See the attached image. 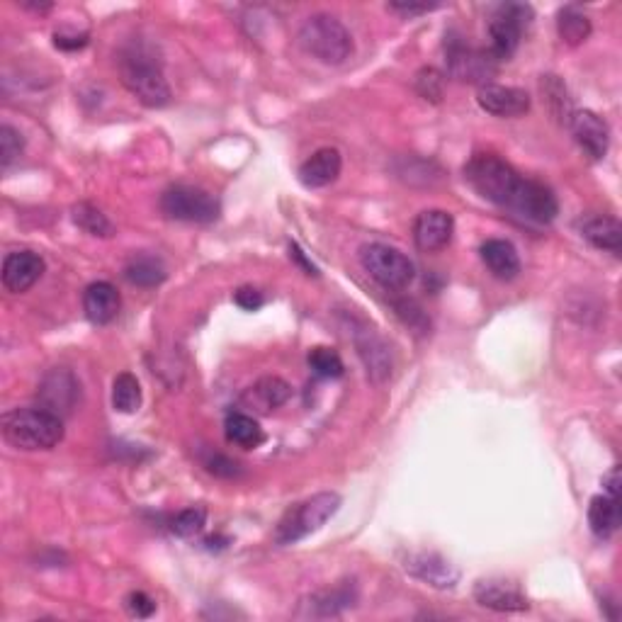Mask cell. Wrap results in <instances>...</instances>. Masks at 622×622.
<instances>
[{"mask_svg":"<svg viewBox=\"0 0 622 622\" xmlns=\"http://www.w3.org/2000/svg\"><path fill=\"white\" fill-rule=\"evenodd\" d=\"M482 253L484 265L489 268V273L494 277H499L503 282L516 280L520 273V258L516 246L506 239H489L482 243L479 248Z\"/></svg>","mask_w":622,"mask_h":622,"instance_id":"obj_22","label":"cell"},{"mask_svg":"<svg viewBox=\"0 0 622 622\" xmlns=\"http://www.w3.org/2000/svg\"><path fill=\"white\" fill-rule=\"evenodd\" d=\"M54 44L64 52H76V49H83L88 44V35H56Z\"/></svg>","mask_w":622,"mask_h":622,"instance_id":"obj_41","label":"cell"},{"mask_svg":"<svg viewBox=\"0 0 622 622\" xmlns=\"http://www.w3.org/2000/svg\"><path fill=\"white\" fill-rule=\"evenodd\" d=\"M445 66H448L452 78L462 83H479V88L491 83L496 69H499V64L491 59L489 52L467 47L460 39L445 42Z\"/></svg>","mask_w":622,"mask_h":622,"instance_id":"obj_9","label":"cell"},{"mask_svg":"<svg viewBox=\"0 0 622 622\" xmlns=\"http://www.w3.org/2000/svg\"><path fill=\"white\" fill-rule=\"evenodd\" d=\"M571 132H574L576 144L584 149V154L593 161H601L608 154L610 146V129L596 112L576 110L569 120Z\"/></svg>","mask_w":622,"mask_h":622,"instance_id":"obj_13","label":"cell"},{"mask_svg":"<svg viewBox=\"0 0 622 622\" xmlns=\"http://www.w3.org/2000/svg\"><path fill=\"white\" fill-rule=\"evenodd\" d=\"M579 231L593 248H598V251L615 253V256L622 251V226L615 217L588 214V217L579 219Z\"/></svg>","mask_w":622,"mask_h":622,"instance_id":"obj_21","label":"cell"},{"mask_svg":"<svg viewBox=\"0 0 622 622\" xmlns=\"http://www.w3.org/2000/svg\"><path fill=\"white\" fill-rule=\"evenodd\" d=\"M360 265L387 292L406 290L416 277V268L409 256L387 243H365L360 248Z\"/></svg>","mask_w":622,"mask_h":622,"instance_id":"obj_5","label":"cell"},{"mask_svg":"<svg viewBox=\"0 0 622 622\" xmlns=\"http://www.w3.org/2000/svg\"><path fill=\"white\" fill-rule=\"evenodd\" d=\"M416 90L423 100L440 103V100H443V90H445L443 73L431 69V66H428V69H421L416 73Z\"/></svg>","mask_w":622,"mask_h":622,"instance_id":"obj_34","label":"cell"},{"mask_svg":"<svg viewBox=\"0 0 622 622\" xmlns=\"http://www.w3.org/2000/svg\"><path fill=\"white\" fill-rule=\"evenodd\" d=\"M161 209L175 222L209 224L219 217V200L195 185H173L161 195Z\"/></svg>","mask_w":622,"mask_h":622,"instance_id":"obj_8","label":"cell"},{"mask_svg":"<svg viewBox=\"0 0 622 622\" xmlns=\"http://www.w3.org/2000/svg\"><path fill=\"white\" fill-rule=\"evenodd\" d=\"M290 384L280 377H263L256 382V387L251 389V399H256L260 404V411L277 409V406L285 404L290 399Z\"/></svg>","mask_w":622,"mask_h":622,"instance_id":"obj_28","label":"cell"},{"mask_svg":"<svg viewBox=\"0 0 622 622\" xmlns=\"http://www.w3.org/2000/svg\"><path fill=\"white\" fill-rule=\"evenodd\" d=\"M0 431H3L5 443L18 450H52L64 440V421L42 406L13 409L0 418Z\"/></svg>","mask_w":622,"mask_h":622,"instance_id":"obj_2","label":"cell"},{"mask_svg":"<svg viewBox=\"0 0 622 622\" xmlns=\"http://www.w3.org/2000/svg\"><path fill=\"white\" fill-rule=\"evenodd\" d=\"M44 275L42 256L32 251L8 253L3 260V287L13 294H22Z\"/></svg>","mask_w":622,"mask_h":622,"instance_id":"obj_17","label":"cell"},{"mask_svg":"<svg viewBox=\"0 0 622 622\" xmlns=\"http://www.w3.org/2000/svg\"><path fill=\"white\" fill-rule=\"evenodd\" d=\"M27 10H35V13H47L52 10V3H22Z\"/></svg>","mask_w":622,"mask_h":622,"instance_id":"obj_44","label":"cell"},{"mask_svg":"<svg viewBox=\"0 0 622 622\" xmlns=\"http://www.w3.org/2000/svg\"><path fill=\"white\" fill-rule=\"evenodd\" d=\"M455 219L443 209H426L414 222V241L423 253H438L452 241Z\"/></svg>","mask_w":622,"mask_h":622,"instance_id":"obj_15","label":"cell"},{"mask_svg":"<svg viewBox=\"0 0 622 622\" xmlns=\"http://www.w3.org/2000/svg\"><path fill=\"white\" fill-rule=\"evenodd\" d=\"M542 93L547 95V103H550V110L554 112L557 117H562V120H571V115H574V110H571V103H569V95H567V88L562 86V81H559L557 76H547L545 81H542Z\"/></svg>","mask_w":622,"mask_h":622,"instance_id":"obj_32","label":"cell"},{"mask_svg":"<svg viewBox=\"0 0 622 622\" xmlns=\"http://www.w3.org/2000/svg\"><path fill=\"white\" fill-rule=\"evenodd\" d=\"M474 601L482 608L496 610V613H520L528 610L530 603L516 586L499 579H482L474 586Z\"/></svg>","mask_w":622,"mask_h":622,"instance_id":"obj_18","label":"cell"},{"mask_svg":"<svg viewBox=\"0 0 622 622\" xmlns=\"http://www.w3.org/2000/svg\"><path fill=\"white\" fill-rule=\"evenodd\" d=\"M557 32L559 37H562V42H567L569 47H579V44L586 42L588 35H591V20H588V15L581 13L579 8L569 5V8L559 10Z\"/></svg>","mask_w":622,"mask_h":622,"instance_id":"obj_26","label":"cell"},{"mask_svg":"<svg viewBox=\"0 0 622 622\" xmlns=\"http://www.w3.org/2000/svg\"><path fill=\"white\" fill-rule=\"evenodd\" d=\"M394 309H397V316L409 326V329H414L418 333H426L431 329V321L426 319L423 309L418 307L416 302H411V299H399V302H394Z\"/></svg>","mask_w":622,"mask_h":622,"instance_id":"obj_36","label":"cell"},{"mask_svg":"<svg viewBox=\"0 0 622 622\" xmlns=\"http://www.w3.org/2000/svg\"><path fill=\"white\" fill-rule=\"evenodd\" d=\"M207 523V511L202 506H190L185 511H180L178 516L171 520V530L178 537H192L202 533Z\"/></svg>","mask_w":622,"mask_h":622,"instance_id":"obj_33","label":"cell"},{"mask_svg":"<svg viewBox=\"0 0 622 622\" xmlns=\"http://www.w3.org/2000/svg\"><path fill=\"white\" fill-rule=\"evenodd\" d=\"M120 73L124 88L144 107L158 110V107L171 103V86H168L166 76L154 61L144 59V56H129V59L122 61Z\"/></svg>","mask_w":622,"mask_h":622,"instance_id":"obj_6","label":"cell"},{"mask_svg":"<svg viewBox=\"0 0 622 622\" xmlns=\"http://www.w3.org/2000/svg\"><path fill=\"white\" fill-rule=\"evenodd\" d=\"M224 433L229 443L239 445V448H246V450L258 448V445L265 440L260 423L253 416H246V414H231L229 418H226Z\"/></svg>","mask_w":622,"mask_h":622,"instance_id":"obj_24","label":"cell"},{"mask_svg":"<svg viewBox=\"0 0 622 622\" xmlns=\"http://www.w3.org/2000/svg\"><path fill=\"white\" fill-rule=\"evenodd\" d=\"M124 608L132 618H151L156 613V601L144 591H132L127 598H124Z\"/></svg>","mask_w":622,"mask_h":622,"instance_id":"obj_37","label":"cell"},{"mask_svg":"<svg viewBox=\"0 0 622 622\" xmlns=\"http://www.w3.org/2000/svg\"><path fill=\"white\" fill-rule=\"evenodd\" d=\"M22 149H25V139L18 129H13L10 124L0 127V166L8 168L10 163L18 161Z\"/></svg>","mask_w":622,"mask_h":622,"instance_id":"obj_35","label":"cell"},{"mask_svg":"<svg viewBox=\"0 0 622 622\" xmlns=\"http://www.w3.org/2000/svg\"><path fill=\"white\" fill-rule=\"evenodd\" d=\"M205 467H207V472L217 474V477H226V479H231V477H236V474H239V465H236V462H231L229 457H224V455H212L209 460H205Z\"/></svg>","mask_w":622,"mask_h":622,"instance_id":"obj_39","label":"cell"},{"mask_svg":"<svg viewBox=\"0 0 622 622\" xmlns=\"http://www.w3.org/2000/svg\"><path fill=\"white\" fill-rule=\"evenodd\" d=\"M467 183L491 205L508 209L533 224L557 219L559 202L547 185L525 178L496 154H477L465 168Z\"/></svg>","mask_w":622,"mask_h":622,"instance_id":"obj_1","label":"cell"},{"mask_svg":"<svg viewBox=\"0 0 622 622\" xmlns=\"http://www.w3.org/2000/svg\"><path fill=\"white\" fill-rule=\"evenodd\" d=\"M440 171L433 161H421V158H404V161L397 166V178L404 180V183L416 185V178H421V185H433L435 180H440Z\"/></svg>","mask_w":622,"mask_h":622,"instance_id":"obj_31","label":"cell"},{"mask_svg":"<svg viewBox=\"0 0 622 622\" xmlns=\"http://www.w3.org/2000/svg\"><path fill=\"white\" fill-rule=\"evenodd\" d=\"M353 343L358 348L360 360H363L367 377L377 384L387 382L392 377V353L380 333L360 324L353 329Z\"/></svg>","mask_w":622,"mask_h":622,"instance_id":"obj_10","label":"cell"},{"mask_svg":"<svg viewBox=\"0 0 622 622\" xmlns=\"http://www.w3.org/2000/svg\"><path fill=\"white\" fill-rule=\"evenodd\" d=\"M71 217L78 229H83L90 236H103V239H107V236H112V231H115L112 229L110 219H107L98 207L90 205V202H81V205L73 207Z\"/></svg>","mask_w":622,"mask_h":622,"instance_id":"obj_29","label":"cell"},{"mask_svg":"<svg viewBox=\"0 0 622 622\" xmlns=\"http://www.w3.org/2000/svg\"><path fill=\"white\" fill-rule=\"evenodd\" d=\"M358 601V591L353 584H341L326 588V591H316L299 603L297 615L299 618H336L343 610L353 608Z\"/></svg>","mask_w":622,"mask_h":622,"instance_id":"obj_14","label":"cell"},{"mask_svg":"<svg viewBox=\"0 0 622 622\" xmlns=\"http://www.w3.org/2000/svg\"><path fill=\"white\" fill-rule=\"evenodd\" d=\"M112 406L120 414H134L141 406V384L132 372H122L112 384Z\"/></svg>","mask_w":622,"mask_h":622,"instance_id":"obj_27","label":"cell"},{"mask_svg":"<svg viewBox=\"0 0 622 622\" xmlns=\"http://www.w3.org/2000/svg\"><path fill=\"white\" fill-rule=\"evenodd\" d=\"M78 380L73 377L71 370H52L47 377H44L42 384L37 389V401L42 409L52 411L56 416H66L71 414L73 406L78 401Z\"/></svg>","mask_w":622,"mask_h":622,"instance_id":"obj_11","label":"cell"},{"mask_svg":"<svg viewBox=\"0 0 622 622\" xmlns=\"http://www.w3.org/2000/svg\"><path fill=\"white\" fill-rule=\"evenodd\" d=\"M533 18L535 13L530 5L508 3L496 10V15L489 22V49H486L496 64L499 61H508L518 52L520 37L528 30Z\"/></svg>","mask_w":622,"mask_h":622,"instance_id":"obj_7","label":"cell"},{"mask_svg":"<svg viewBox=\"0 0 622 622\" xmlns=\"http://www.w3.org/2000/svg\"><path fill=\"white\" fill-rule=\"evenodd\" d=\"M477 103L494 117H520L530 110V95L523 88L486 83L477 90Z\"/></svg>","mask_w":622,"mask_h":622,"instance_id":"obj_16","label":"cell"},{"mask_svg":"<svg viewBox=\"0 0 622 622\" xmlns=\"http://www.w3.org/2000/svg\"><path fill=\"white\" fill-rule=\"evenodd\" d=\"M290 258H292V260H297V263L302 265L304 273H307V275H319V270L314 268V263H309L307 256H304L302 248H299L297 243H292V246H290Z\"/></svg>","mask_w":622,"mask_h":622,"instance_id":"obj_43","label":"cell"},{"mask_svg":"<svg viewBox=\"0 0 622 622\" xmlns=\"http://www.w3.org/2000/svg\"><path fill=\"white\" fill-rule=\"evenodd\" d=\"M234 299H236V304L246 311H256L263 307V302H265L263 294H260L258 290H253V287H241V290L234 294Z\"/></svg>","mask_w":622,"mask_h":622,"instance_id":"obj_40","label":"cell"},{"mask_svg":"<svg viewBox=\"0 0 622 622\" xmlns=\"http://www.w3.org/2000/svg\"><path fill=\"white\" fill-rule=\"evenodd\" d=\"M392 13H399L401 18H418V15H426L431 13V10H438L440 5L438 3H414V0H399V3H389L387 5Z\"/></svg>","mask_w":622,"mask_h":622,"instance_id":"obj_38","label":"cell"},{"mask_svg":"<svg viewBox=\"0 0 622 622\" xmlns=\"http://www.w3.org/2000/svg\"><path fill=\"white\" fill-rule=\"evenodd\" d=\"M338 508H341V496L333 494V491H321V494L311 496L307 501L294 503L292 508H287L285 516L280 518V523H277L275 542L285 547L304 540V537L324 528L336 516Z\"/></svg>","mask_w":622,"mask_h":622,"instance_id":"obj_4","label":"cell"},{"mask_svg":"<svg viewBox=\"0 0 622 622\" xmlns=\"http://www.w3.org/2000/svg\"><path fill=\"white\" fill-rule=\"evenodd\" d=\"M309 367L314 370V375L324 377V380H336L343 375V360L341 355L333 348L316 346L309 353Z\"/></svg>","mask_w":622,"mask_h":622,"instance_id":"obj_30","label":"cell"},{"mask_svg":"<svg viewBox=\"0 0 622 622\" xmlns=\"http://www.w3.org/2000/svg\"><path fill=\"white\" fill-rule=\"evenodd\" d=\"M605 494L613 496V499H620V467H613L608 474L603 477Z\"/></svg>","mask_w":622,"mask_h":622,"instance_id":"obj_42","label":"cell"},{"mask_svg":"<svg viewBox=\"0 0 622 622\" xmlns=\"http://www.w3.org/2000/svg\"><path fill=\"white\" fill-rule=\"evenodd\" d=\"M404 569L409 571L414 579L423 581V584H428L433 588H440V591H445V588H455L457 581H460V569L435 552L409 554L404 562Z\"/></svg>","mask_w":622,"mask_h":622,"instance_id":"obj_12","label":"cell"},{"mask_svg":"<svg viewBox=\"0 0 622 622\" xmlns=\"http://www.w3.org/2000/svg\"><path fill=\"white\" fill-rule=\"evenodd\" d=\"M588 525H591V533L601 540H608L610 535L618 533L620 499H613L608 494L593 496L591 506H588Z\"/></svg>","mask_w":622,"mask_h":622,"instance_id":"obj_23","label":"cell"},{"mask_svg":"<svg viewBox=\"0 0 622 622\" xmlns=\"http://www.w3.org/2000/svg\"><path fill=\"white\" fill-rule=\"evenodd\" d=\"M122 307L120 292L110 282H93L83 294V309L95 326H107L117 319Z\"/></svg>","mask_w":622,"mask_h":622,"instance_id":"obj_20","label":"cell"},{"mask_svg":"<svg viewBox=\"0 0 622 622\" xmlns=\"http://www.w3.org/2000/svg\"><path fill=\"white\" fill-rule=\"evenodd\" d=\"M166 265L154 256H134L124 265V280L137 287H156L166 280Z\"/></svg>","mask_w":622,"mask_h":622,"instance_id":"obj_25","label":"cell"},{"mask_svg":"<svg viewBox=\"0 0 622 622\" xmlns=\"http://www.w3.org/2000/svg\"><path fill=\"white\" fill-rule=\"evenodd\" d=\"M299 44L304 52L329 66L343 64L353 54V37H350L346 25L326 13L311 15L304 20V25L299 27Z\"/></svg>","mask_w":622,"mask_h":622,"instance_id":"obj_3","label":"cell"},{"mask_svg":"<svg viewBox=\"0 0 622 622\" xmlns=\"http://www.w3.org/2000/svg\"><path fill=\"white\" fill-rule=\"evenodd\" d=\"M341 168L343 158L338 154V149L326 146V149L314 151V154L299 166V183L309 190L326 188V185H331L333 180L341 175Z\"/></svg>","mask_w":622,"mask_h":622,"instance_id":"obj_19","label":"cell"}]
</instances>
